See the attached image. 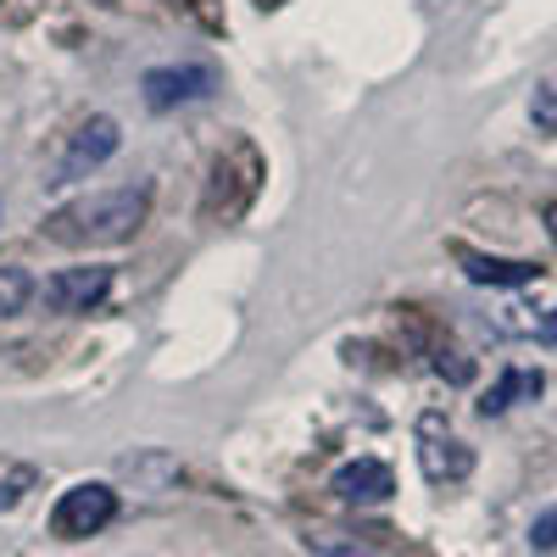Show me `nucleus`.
I'll list each match as a JSON object with an SVG mask.
<instances>
[{"label":"nucleus","mask_w":557,"mask_h":557,"mask_svg":"<svg viewBox=\"0 0 557 557\" xmlns=\"http://www.w3.org/2000/svg\"><path fill=\"white\" fill-rule=\"evenodd\" d=\"M435 374H446L451 385H469V380H474V362L462 357V351H451V346H441V351H435Z\"/></svg>","instance_id":"14"},{"label":"nucleus","mask_w":557,"mask_h":557,"mask_svg":"<svg viewBox=\"0 0 557 557\" xmlns=\"http://www.w3.org/2000/svg\"><path fill=\"white\" fill-rule=\"evenodd\" d=\"M112 519H117V491H112V485H96V480H84V485L62 491L57 513H51V530L67 535V541H78V535H101Z\"/></svg>","instance_id":"3"},{"label":"nucleus","mask_w":557,"mask_h":557,"mask_svg":"<svg viewBox=\"0 0 557 557\" xmlns=\"http://www.w3.org/2000/svg\"><path fill=\"white\" fill-rule=\"evenodd\" d=\"M307 546H312L318 557H396V552H385V546H374V541H362V535H346V530H312Z\"/></svg>","instance_id":"10"},{"label":"nucleus","mask_w":557,"mask_h":557,"mask_svg":"<svg viewBox=\"0 0 557 557\" xmlns=\"http://www.w3.org/2000/svg\"><path fill=\"white\" fill-rule=\"evenodd\" d=\"M457 262L474 285H535L541 278L535 262H496V257H480V251H457Z\"/></svg>","instance_id":"8"},{"label":"nucleus","mask_w":557,"mask_h":557,"mask_svg":"<svg viewBox=\"0 0 557 557\" xmlns=\"http://www.w3.org/2000/svg\"><path fill=\"white\" fill-rule=\"evenodd\" d=\"M530 117H535V128L557 134V78H546V84L535 89V101H530Z\"/></svg>","instance_id":"13"},{"label":"nucleus","mask_w":557,"mask_h":557,"mask_svg":"<svg viewBox=\"0 0 557 557\" xmlns=\"http://www.w3.org/2000/svg\"><path fill=\"white\" fill-rule=\"evenodd\" d=\"M546 235H552V246H557V201L546 207Z\"/></svg>","instance_id":"16"},{"label":"nucleus","mask_w":557,"mask_h":557,"mask_svg":"<svg viewBox=\"0 0 557 557\" xmlns=\"http://www.w3.org/2000/svg\"><path fill=\"white\" fill-rule=\"evenodd\" d=\"M541 385H546V380H541V374H530V368H507V374L480 396V412H485V418H496V412L513 407L519 396H541Z\"/></svg>","instance_id":"9"},{"label":"nucleus","mask_w":557,"mask_h":557,"mask_svg":"<svg viewBox=\"0 0 557 557\" xmlns=\"http://www.w3.org/2000/svg\"><path fill=\"white\" fill-rule=\"evenodd\" d=\"M530 541H535V552H552L557 546V507L546 519H535V530H530Z\"/></svg>","instance_id":"15"},{"label":"nucleus","mask_w":557,"mask_h":557,"mask_svg":"<svg viewBox=\"0 0 557 557\" xmlns=\"http://www.w3.org/2000/svg\"><path fill=\"white\" fill-rule=\"evenodd\" d=\"M218 89V73L201 67V62H173V67H151L139 78V96H146L151 112H173V107H190V101H207Z\"/></svg>","instance_id":"4"},{"label":"nucleus","mask_w":557,"mask_h":557,"mask_svg":"<svg viewBox=\"0 0 557 557\" xmlns=\"http://www.w3.org/2000/svg\"><path fill=\"white\" fill-rule=\"evenodd\" d=\"M107 296H112V268H101V262H89V268H62V273H51V278L39 285V301L51 307V312H62V318L96 312Z\"/></svg>","instance_id":"5"},{"label":"nucleus","mask_w":557,"mask_h":557,"mask_svg":"<svg viewBox=\"0 0 557 557\" xmlns=\"http://www.w3.org/2000/svg\"><path fill=\"white\" fill-rule=\"evenodd\" d=\"M117 139H123V134H117L112 117H84V123L67 134V151H62V162H57V184L96 173V168L117 151Z\"/></svg>","instance_id":"6"},{"label":"nucleus","mask_w":557,"mask_h":557,"mask_svg":"<svg viewBox=\"0 0 557 557\" xmlns=\"http://www.w3.org/2000/svg\"><path fill=\"white\" fill-rule=\"evenodd\" d=\"M418 469H424L430 485H457V480L474 474V451L446 430L441 412H424V418H418Z\"/></svg>","instance_id":"2"},{"label":"nucleus","mask_w":557,"mask_h":557,"mask_svg":"<svg viewBox=\"0 0 557 557\" xmlns=\"http://www.w3.org/2000/svg\"><path fill=\"white\" fill-rule=\"evenodd\" d=\"M391 491H396V474L385 469L380 457H357V462H346V469L335 474V496L341 502H357V507H374Z\"/></svg>","instance_id":"7"},{"label":"nucleus","mask_w":557,"mask_h":557,"mask_svg":"<svg viewBox=\"0 0 557 557\" xmlns=\"http://www.w3.org/2000/svg\"><path fill=\"white\" fill-rule=\"evenodd\" d=\"M190 7H201V0H190Z\"/></svg>","instance_id":"17"},{"label":"nucleus","mask_w":557,"mask_h":557,"mask_svg":"<svg viewBox=\"0 0 557 557\" xmlns=\"http://www.w3.org/2000/svg\"><path fill=\"white\" fill-rule=\"evenodd\" d=\"M34 301V278L17 262H0V318H17Z\"/></svg>","instance_id":"11"},{"label":"nucleus","mask_w":557,"mask_h":557,"mask_svg":"<svg viewBox=\"0 0 557 557\" xmlns=\"http://www.w3.org/2000/svg\"><path fill=\"white\" fill-rule=\"evenodd\" d=\"M151 218V184H117V190L78 196L45 218V240L57 246H123Z\"/></svg>","instance_id":"1"},{"label":"nucleus","mask_w":557,"mask_h":557,"mask_svg":"<svg viewBox=\"0 0 557 557\" xmlns=\"http://www.w3.org/2000/svg\"><path fill=\"white\" fill-rule=\"evenodd\" d=\"M34 491V469L17 457H0V513H12V507Z\"/></svg>","instance_id":"12"}]
</instances>
